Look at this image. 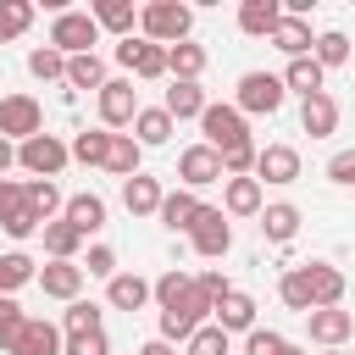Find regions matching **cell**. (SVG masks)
Here are the masks:
<instances>
[{
  "label": "cell",
  "instance_id": "cell-1",
  "mask_svg": "<svg viewBox=\"0 0 355 355\" xmlns=\"http://www.w3.org/2000/svg\"><path fill=\"white\" fill-rule=\"evenodd\" d=\"M139 28H144V39L150 44H183L189 39V28H194V11L189 6H178V0H150L144 11H139Z\"/></svg>",
  "mask_w": 355,
  "mask_h": 355
},
{
  "label": "cell",
  "instance_id": "cell-2",
  "mask_svg": "<svg viewBox=\"0 0 355 355\" xmlns=\"http://www.w3.org/2000/svg\"><path fill=\"white\" fill-rule=\"evenodd\" d=\"M200 128H205V144H211L216 155H227V150L250 144V128H244V111H239V105H205Z\"/></svg>",
  "mask_w": 355,
  "mask_h": 355
},
{
  "label": "cell",
  "instance_id": "cell-3",
  "mask_svg": "<svg viewBox=\"0 0 355 355\" xmlns=\"http://www.w3.org/2000/svg\"><path fill=\"white\" fill-rule=\"evenodd\" d=\"M44 133V111L33 94H0V139H39Z\"/></svg>",
  "mask_w": 355,
  "mask_h": 355
},
{
  "label": "cell",
  "instance_id": "cell-4",
  "mask_svg": "<svg viewBox=\"0 0 355 355\" xmlns=\"http://www.w3.org/2000/svg\"><path fill=\"white\" fill-rule=\"evenodd\" d=\"M100 39V22H94V11H61L55 22H50V44L61 50V55H89V44Z\"/></svg>",
  "mask_w": 355,
  "mask_h": 355
},
{
  "label": "cell",
  "instance_id": "cell-5",
  "mask_svg": "<svg viewBox=\"0 0 355 355\" xmlns=\"http://www.w3.org/2000/svg\"><path fill=\"white\" fill-rule=\"evenodd\" d=\"M283 78L277 72H244L239 78V111H255V116H272L283 105Z\"/></svg>",
  "mask_w": 355,
  "mask_h": 355
},
{
  "label": "cell",
  "instance_id": "cell-6",
  "mask_svg": "<svg viewBox=\"0 0 355 355\" xmlns=\"http://www.w3.org/2000/svg\"><path fill=\"white\" fill-rule=\"evenodd\" d=\"M133 116H139L133 78H105V89H100V122L105 128H133Z\"/></svg>",
  "mask_w": 355,
  "mask_h": 355
},
{
  "label": "cell",
  "instance_id": "cell-7",
  "mask_svg": "<svg viewBox=\"0 0 355 355\" xmlns=\"http://www.w3.org/2000/svg\"><path fill=\"white\" fill-rule=\"evenodd\" d=\"M17 161H22L28 172H39V178H55V172L72 161V144H61L55 133H39V139L17 144Z\"/></svg>",
  "mask_w": 355,
  "mask_h": 355
},
{
  "label": "cell",
  "instance_id": "cell-8",
  "mask_svg": "<svg viewBox=\"0 0 355 355\" xmlns=\"http://www.w3.org/2000/svg\"><path fill=\"white\" fill-rule=\"evenodd\" d=\"M116 61H122L133 78H166V44H150V39H122V44H116Z\"/></svg>",
  "mask_w": 355,
  "mask_h": 355
},
{
  "label": "cell",
  "instance_id": "cell-9",
  "mask_svg": "<svg viewBox=\"0 0 355 355\" xmlns=\"http://www.w3.org/2000/svg\"><path fill=\"white\" fill-rule=\"evenodd\" d=\"M178 178H183L189 189H205V183H222L227 172H222V155H216L211 144H189V150L178 155Z\"/></svg>",
  "mask_w": 355,
  "mask_h": 355
},
{
  "label": "cell",
  "instance_id": "cell-10",
  "mask_svg": "<svg viewBox=\"0 0 355 355\" xmlns=\"http://www.w3.org/2000/svg\"><path fill=\"white\" fill-rule=\"evenodd\" d=\"M189 239H194V250L205 255V261H216V255H227V244H233V227H227V211H200V222L189 227Z\"/></svg>",
  "mask_w": 355,
  "mask_h": 355
},
{
  "label": "cell",
  "instance_id": "cell-11",
  "mask_svg": "<svg viewBox=\"0 0 355 355\" xmlns=\"http://www.w3.org/2000/svg\"><path fill=\"white\" fill-rule=\"evenodd\" d=\"M33 283H39L50 300H67V305H72V300H78V288H83V266H78V261H44Z\"/></svg>",
  "mask_w": 355,
  "mask_h": 355
},
{
  "label": "cell",
  "instance_id": "cell-12",
  "mask_svg": "<svg viewBox=\"0 0 355 355\" xmlns=\"http://www.w3.org/2000/svg\"><path fill=\"white\" fill-rule=\"evenodd\" d=\"M255 178L261 183H294L300 178V150L294 144H266L261 161H255Z\"/></svg>",
  "mask_w": 355,
  "mask_h": 355
},
{
  "label": "cell",
  "instance_id": "cell-13",
  "mask_svg": "<svg viewBox=\"0 0 355 355\" xmlns=\"http://www.w3.org/2000/svg\"><path fill=\"white\" fill-rule=\"evenodd\" d=\"M305 322H311V338H316V344H327V349H344V338L355 333V316H349V311H338V305L311 311Z\"/></svg>",
  "mask_w": 355,
  "mask_h": 355
},
{
  "label": "cell",
  "instance_id": "cell-14",
  "mask_svg": "<svg viewBox=\"0 0 355 355\" xmlns=\"http://www.w3.org/2000/svg\"><path fill=\"white\" fill-rule=\"evenodd\" d=\"M300 128L311 133V139H327V133H338V100L322 89V94H311L305 105H300Z\"/></svg>",
  "mask_w": 355,
  "mask_h": 355
},
{
  "label": "cell",
  "instance_id": "cell-15",
  "mask_svg": "<svg viewBox=\"0 0 355 355\" xmlns=\"http://www.w3.org/2000/svg\"><path fill=\"white\" fill-rule=\"evenodd\" d=\"M105 300H111L116 311H144V300H155V283H144L139 272H116V277L105 283Z\"/></svg>",
  "mask_w": 355,
  "mask_h": 355
},
{
  "label": "cell",
  "instance_id": "cell-16",
  "mask_svg": "<svg viewBox=\"0 0 355 355\" xmlns=\"http://www.w3.org/2000/svg\"><path fill=\"white\" fill-rule=\"evenodd\" d=\"M11 355H61V333H55V322H44V316H28V327L17 333Z\"/></svg>",
  "mask_w": 355,
  "mask_h": 355
},
{
  "label": "cell",
  "instance_id": "cell-17",
  "mask_svg": "<svg viewBox=\"0 0 355 355\" xmlns=\"http://www.w3.org/2000/svg\"><path fill=\"white\" fill-rule=\"evenodd\" d=\"M272 44H277L288 61H300V55H311V50H316V39H311V22H305V17H288V11H283V22L272 28Z\"/></svg>",
  "mask_w": 355,
  "mask_h": 355
},
{
  "label": "cell",
  "instance_id": "cell-18",
  "mask_svg": "<svg viewBox=\"0 0 355 355\" xmlns=\"http://www.w3.org/2000/svg\"><path fill=\"white\" fill-rule=\"evenodd\" d=\"M161 200H166V194H161V183H155V178H144V172L122 183V205H128L133 216H161Z\"/></svg>",
  "mask_w": 355,
  "mask_h": 355
},
{
  "label": "cell",
  "instance_id": "cell-19",
  "mask_svg": "<svg viewBox=\"0 0 355 355\" xmlns=\"http://www.w3.org/2000/svg\"><path fill=\"white\" fill-rule=\"evenodd\" d=\"M222 211L227 216H261V178H227V194H222Z\"/></svg>",
  "mask_w": 355,
  "mask_h": 355
},
{
  "label": "cell",
  "instance_id": "cell-20",
  "mask_svg": "<svg viewBox=\"0 0 355 355\" xmlns=\"http://www.w3.org/2000/svg\"><path fill=\"white\" fill-rule=\"evenodd\" d=\"M305 277H311V300H316V311H327V305H338V300H344V272H338V266L311 261V266H305Z\"/></svg>",
  "mask_w": 355,
  "mask_h": 355
},
{
  "label": "cell",
  "instance_id": "cell-21",
  "mask_svg": "<svg viewBox=\"0 0 355 355\" xmlns=\"http://www.w3.org/2000/svg\"><path fill=\"white\" fill-rule=\"evenodd\" d=\"M200 211H205V205L194 200V189H178V194H166V200H161V222H166L172 233H189V227L200 222Z\"/></svg>",
  "mask_w": 355,
  "mask_h": 355
},
{
  "label": "cell",
  "instance_id": "cell-22",
  "mask_svg": "<svg viewBox=\"0 0 355 355\" xmlns=\"http://www.w3.org/2000/svg\"><path fill=\"white\" fill-rule=\"evenodd\" d=\"M261 233H266V244H288V239L300 233V205H288V200L266 205V211H261Z\"/></svg>",
  "mask_w": 355,
  "mask_h": 355
},
{
  "label": "cell",
  "instance_id": "cell-23",
  "mask_svg": "<svg viewBox=\"0 0 355 355\" xmlns=\"http://www.w3.org/2000/svg\"><path fill=\"white\" fill-rule=\"evenodd\" d=\"M216 327H222V333H255V300L233 288V294L216 305Z\"/></svg>",
  "mask_w": 355,
  "mask_h": 355
},
{
  "label": "cell",
  "instance_id": "cell-24",
  "mask_svg": "<svg viewBox=\"0 0 355 355\" xmlns=\"http://www.w3.org/2000/svg\"><path fill=\"white\" fill-rule=\"evenodd\" d=\"M277 22H283V6H277V0H244V6H239V28L255 33V39H261V33L272 39Z\"/></svg>",
  "mask_w": 355,
  "mask_h": 355
},
{
  "label": "cell",
  "instance_id": "cell-25",
  "mask_svg": "<svg viewBox=\"0 0 355 355\" xmlns=\"http://www.w3.org/2000/svg\"><path fill=\"white\" fill-rule=\"evenodd\" d=\"M322 61L316 55H300V61H288V72H283V89H294L300 100H311V94H322Z\"/></svg>",
  "mask_w": 355,
  "mask_h": 355
},
{
  "label": "cell",
  "instance_id": "cell-26",
  "mask_svg": "<svg viewBox=\"0 0 355 355\" xmlns=\"http://www.w3.org/2000/svg\"><path fill=\"white\" fill-rule=\"evenodd\" d=\"M205 105H211V100H205L200 83H178V78H172V89H166V116H172V122H183V116H205Z\"/></svg>",
  "mask_w": 355,
  "mask_h": 355
},
{
  "label": "cell",
  "instance_id": "cell-27",
  "mask_svg": "<svg viewBox=\"0 0 355 355\" xmlns=\"http://www.w3.org/2000/svg\"><path fill=\"white\" fill-rule=\"evenodd\" d=\"M139 155H144V144H139L133 133H111V150H105V172H116V178H139Z\"/></svg>",
  "mask_w": 355,
  "mask_h": 355
},
{
  "label": "cell",
  "instance_id": "cell-28",
  "mask_svg": "<svg viewBox=\"0 0 355 355\" xmlns=\"http://www.w3.org/2000/svg\"><path fill=\"white\" fill-rule=\"evenodd\" d=\"M67 222H72L83 239L100 233V227H105V200H100V194H72V200H67Z\"/></svg>",
  "mask_w": 355,
  "mask_h": 355
},
{
  "label": "cell",
  "instance_id": "cell-29",
  "mask_svg": "<svg viewBox=\"0 0 355 355\" xmlns=\"http://www.w3.org/2000/svg\"><path fill=\"white\" fill-rule=\"evenodd\" d=\"M166 72H172L178 83H200V72H205V50L189 44V39L172 44V50H166Z\"/></svg>",
  "mask_w": 355,
  "mask_h": 355
},
{
  "label": "cell",
  "instance_id": "cell-30",
  "mask_svg": "<svg viewBox=\"0 0 355 355\" xmlns=\"http://www.w3.org/2000/svg\"><path fill=\"white\" fill-rule=\"evenodd\" d=\"M133 139H139V144H166V139H172V116H166V105H139V116H133Z\"/></svg>",
  "mask_w": 355,
  "mask_h": 355
},
{
  "label": "cell",
  "instance_id": "cell-31",
  "mask_svg": "<svg viewBox=\"0 0 355 355\" xmlns=\"http://www.w3.org/2000/svg\"><path fill=\"white\" fill-rule=\"evenodd\" d=\"M67 83L100 94V89H105V61H100L94 50H89V55H67Z\"/></svg>",
  "mask_w": 355,
  "mask_h": 355
},
{
  "label": "cell",
  "instance_id": "cell-32",
  "mask_svg": "<svg viewBox=\"0 0 355 355\" xmlns=\"http://www.w3.org/2000/svg\"><path fill=\"white\" fill-rule=\"evenodd\" d=\"M39 233H44V250H50V261H72V255H78V244H83V233H78L67 216H61V222H44Z\"/></svg>",
  "mask_w": 355,
  "mask_h": 355
},
{
  "label": "cell",
  "instance_id": "cell-33",
  "mask_svg": "<svg viewBox=\"0 0 355 355\" xmlns=\"http://www.w3.org/2000/svg\"><path fill=\"white\" fill-rule=\"evenodd\" d=\"M277 294H283V305H288V311H300V316H311V311H316L305 266H288V272H283V283H277Z\"/></svg>",
  "mask_w": 355,
  "mask_h": 355
},
{
  "label": "cell",
  "instance_id": "cell-34",
  "mask_svg": "<svg viewBox=\"0 0 355 355\" xmlns=\"http://www.w3.org/2000/svg\"><path fill=\"white\" fill-rule=\"evenodd\" d=\"M22 194H28V211H33L39 222H55V211H67V200H61V189H55L50 178H39V183H28Z\"/></svg>",
  "mask_w": 355,
  "mask_h": 355
},
{
  "label": "cell",
  "instance_id": "cell-35",
  "mask_svg": "<svg viewBox=\"0 0 355 355\" xmlns=\"http://www.w3.org/2000/svg\"><path fill=\"white\" fill-rule=\"evenodd\" d=\"M94 22H100V28H111V33H122V39H133L139 11H133L128 0H100V6H94Z\"/></svg>",
  "mask_w": 355,
  "mask_h": 355
},
{
  "label": "cell",
  "instance_id": "cell-36",
  "mask_svg": "<svg viewBox=\"0 0 355 355\" xmlns=\"http://www.w3.org/2000/svg\"><path fill=\"white\" fill-rule=\"evenodd\" d=\"M105 150H111V133L105 128H89V133L72 139V161H83V166H105Z\"/></svg>",
  "mask_w": 355,
  "mask_h": 355
},
{
  "label": "cell",
  "instance_id": "cell-37",
  "mask_svg": "<svg viewBox=\"0 0 355 355\" xmlns=\"http://www.w3.org/2000/svg\"><path fill=\"white\" fill-rule=\"evenodd\" d=\"M189 294H194V277H183V272H161V277H155V300H161V311H183Z\"/></svg>",
  "mask_w": 355,
  "mask_h": 355
},
{
  "label": "cell",
  "instance_id": "cell-38",
  "mask_svg": "<svg viewBox=\"0 0 355 355\" xmlns=\"http://www.w3.org/2000/svg\"><path fill=\"white\" fill-rule=\"evenodd\" d=\"M39 277V266L22 255V250H11V255H0V294H11V288H22V283H33Z\"/></svg>",
  "mask_w": 355,
  "mask_h": 355
},
{
  "label": "cell",
  "instance_id": "cell-39",
  "mask_svg": "<svg viewBox=\"0 0 355 355\" xmlns=\"http://www.w3.org/2000/svg\"><path fill=\"white\" fill-rule=\"evenodd\" d=\"M311 55L322 61V72H327V67H344V61H349V39H344L338 28H327V33H316V50H311Z\"/></svg>",
  "mask_w": 355,
  "mask_h": 355
},
{
  "label": "cell",
  "instance_id": "cell-40",
  "mask_svg": "<svg viewBox=\"0 0 355 355\" xmlns=\"http://www.w3.org/2000/svg\"><path fill=\"white\" fill-rule=\"evenodd\" d=\"M28 22H33V6L28 0H0V44L17 39V33H28Z\"/></svg>",
  "mask_w": 355,
  "mask_h": 355
},
{
  "label": "cell",
  "instance_id": "cell-41",
  "mask_svg": "<svg viewBox=\"0 0 355 355\" xmlns=\"http://www.w3.org/2000/svg\"><path fill=\"white\" fill-rule=\"evenodd\" d=\"M61 322H67V338H72V333H100V305H94V300H72Z\"/></svg>",
  "mask_w": 355,
  "mask_h": 355
},
{
  "label": "cell",
  "instance_id": "cell-42",
  "mask_svg": "<svg viewBox=\"0 0 355 355\" xmlns=\"http://www.w3.org/2000/svg\"><path fill=\"white\" fill-rule=\"evenodd\" d=\"M28 327V316H22V305L11 300V294H0V349L11 355V344H17V333Z\"/></svg>",
  "mask_w": 355,
  "mask_h": 355
},
{
  "label": "cell",
  "instance_id": "cell-43",
  "mask_svg": "<svg viewBox=\"0 0 355 355\" xmlns=\"http://www.w3.org/2000/svg\"><path fill=\"white\" fill-rule=\"evenodd\" d=\"M28 72H33V78H44V83H50V78H67V55H61L55 44H44V50H33V55H28Z\"/></svg>",
  "mask_w": 355,
  "mask_h": 355
},
{
  "label": "cell",
  "instance_id": "cell-44",
  "mask_svg": "<svg viewBox=\"0 0 355 355\" xmlns=\"http://www.w3.org/2000/svg\"><path fill=\"white\" fill-rule=\"evenodd\" d=\"M183 349H189V355H227V333H222L216 322H205V327H200Z\"/></svg>",
  "mask_w": 355,
  "mask_h": 355
},
{
  "label": "cell",
  "instance_id": "cell-45",
  "mask_svg": "<svg viewBox=\"0 0 355 355\" xmlns=\"http://www.w3.org/2000/svg\"><path fill=\"white\" fill-rule=\"evenodd\" d=\"M283 349H288V338H283V333H272V327L244 333V355H283Z\"/></svg>",
  "mask_w": 355,
  "mask_h": 355
},
{
  "label": "cell",
  "instance_id": "cell-46",
  "mask_svg": "<svg viewBox=\"0 0 355 355\" xmlns=\"http://www.w3.org/2000/svg\"><path fill=\"white\" fill-rule=\"evenodd\" d=\"M67 355H111L105 327H100V333H72V338H67Z\"/></svg>",
  "mask_w": 355,
  "mask_h": 355
},
{
  "label": "cell",
  "instance_id": "cell-47",
  "mask_svg": "<svg viewBox=\"0 0 355 355\" xmlns=\"http://www.w3.org/2000/svg\"><path fill=\"white\" fill-rule=\"evenodd\" d=\"M83 272H89V277H105V283H111V277H116V255H111L105 244H94V250H89V261H83Z\"/></svg>",
  "mask_w": 355,
  "mask_h": 355
},
{
  "label": "cell",
  "instance_id": "cell-48",
  "mask_svg": "<svg viewBox=\"0 0 355 355\" xmlns=\"http://www.w3.org/2000/svg\"><path fill=\"white\" fill-rule=\"evenodd\" d=\"M22 205H28V194H22L11 178H0V222H6V216H17Z\"/></svg>",
  "mask_w": 355,
  "mask_h": 355
},
{
  "label": "cell",
  "instance_id": "cell-49",
  "mask_svg": "<svg viewBox=\"0 0 355 355\" xmlns=\"http://www.w3.org/2000/svg\"><path fill=\"white\" fill-rule=\"evenodd\" d=\"M327 178H333V183H349V178H355V150H338V155L327 161Z\"/></svg>",
  "mask_w": 355,
  "mask_h": 355
},
{
  "label": "cell",
  "instance_id": "cell-50",
  "mask_svg": "<svg viewBox=\"0 0 355 355\" xmlns=\"http://www.w3.org/2000/svg\"><path fill=\"white\" fill-rule=\"evenodd\" d=\"M139 355H178V349H172V344H166V338H150V344H144V349H139Z\"/></svg>",
  "mask_w": 355,
  "mask_h": 355
},
{
  "label": "cell",
  "instance_id": "cell-51",
  "mask_svg": "<svg viewBox=\"0 0 355 355\" xmlns=\"http://www.w3.org/2000/svg\"><path fill=\"white\" fill-rule=\"evenodd\" d=\"M11 161H17V150H11V139H0V172H11Z\"/></svg>",
  "mask_w": 355,
  "mask_h": 355
},
{
  "label": "cell",
  "instance_id": "cell-52",
  "mask_svg": "<svg viewBox=\"0 0 355 355\" xmlns=\"http://www.w3.org/2000/svg\"><path fill=\"white\" fill-rule=\"evenodd\" d=\"M283 355H305V349H300V344H288V349H283Z\"/></svg>",
  "mask_w": 355,
  "mask_h": 355
},
{
  "label": "cell",
  "instance_id": "cell-53",
  "mask_svg": "<svg viewBox=\"0 0 355 355\" xmlns=\"http://www.w3.org/2000/svg\"><path fill=\"white\" fill-rule=\"evenodd\" d=\"M327 355H349V349H327Z\"/></svg>",
  "mask_w": 355,
  "mask_h": 355
},
{
  "label": "cell",
  "instance_id": "cell-54",
  "mask_svg": "<svg viewBox=\"0 0 355 355\" xmlns=\"http://www.w3.org/2000/svg\"><path fill=\"white\" fill-rule=\"evenodd\" d=\"M349 189H355V178H349Z\"/></svg>",
  "mask_w": 355,
  "mask_h": 355
}]
</instances>
